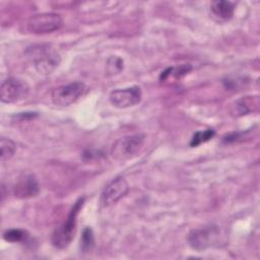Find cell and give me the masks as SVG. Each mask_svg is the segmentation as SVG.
<instances>
[{
	"instance_id": "1",
	"label": "cell",
	"mask_w": 260,
	"mask_h": 260,
	"mask_svg": "<svg viewBox=\"0 0 260 260\" xmlns=\"http://www.w3.org/2000/svg\"><path fill=\"white\" fill-rule=\"evenodd\" d=\"M84 200V197L78 198L71 207L66 219L54 230L51 239L54 247L58 249H65L72 242L76 231L77 215L83 206Z\"/></svg>"
},
{
	"instance_id": "2",
	"label": "cell",
	"mask_w": 260,
	"mask_h": 260,
	"mask_svg": "<svg viewBox=\"0 0 260 260\" xmlns=\"http://www.w3.org/2000/svg\"><path fill=\"white\" fill-rule=\"evenodd\" d=\"M145 135L136 133L117 139L111 147V155L116 160L124 161L136 156L142 149Z\"/></svg>"
},
{
	"instance_id": "3",
	"label": "cell",
	"mask_w": 260,
	"mask_h": 260,
	"mask_svg": "<svg viewBox=\"0 0 260 260\" xmlns=\"http://www.w3.org/2000/svg\"><path fill=\"white\" fill-rule=\"evenodd\" d=\"M87 91V86L81 81H74L60 85L51 93L52 102L60 107H67L75 103Z\"/></svg>"
},
{
	"instance_id": "4",
	"label": "cell",
	"mask_w": 260,
	"mask_h": 260,
	"mask_svg": "<svg viewBox=\"0 0 260 260\" xmlns=\"http://www.w3.org/2000/svg\"><path fill=\"white\" fill-rule=\"evenodd\" d=\"M63 24L62 17L53 12H45L32 15L27 20V30L36 35L50 34L58 30Z\"/></svg>"
},
{
	"instance_id": "5",
	"label": "cell",
	"mask_w": 260,
	"mask_h": 260,
	"mask_svg": "<svg viewBox=\"0 0 260 260\" xmlns=\"http://www.w3.org/2000/svg\"><path fill=\"white\" fill-rule=\"evenodd\" d=\"M32 60L35 68L40 74H51L60 64V55L50 46L34 48Z\"/></svg>"
},
{
	"instance_id": "6",
	"label": "cell",
	"mask_w": 260,
	"mask_h": 260,
	"mask_svg": "<svg viewBox=\"0 0 260 260\" xmlns=\"http://www.w3.org/2000/svg\"><path fill=\"white\" fill-rule=\"evenodd\" d=\"M28 85L21 79L9 77L5 79L0 86V100L4 104H13L19 102L28 93Z\"/></svg>"
},
{
	"instance_id": "7",
	"label": "cell",
	"mask_w": 260,
	"mask_h": 260,
	"mask_svg": "<svg viewBox=\"0 0 260 260\" xmlns=\"http://www.w3.org/2000/svg\"><path fill=\"white\" fill-rule=\"evenodd\" d=\"M219 231L216 226H205L192 230L188 235L190 247L196 251H203L218 242Z\"/></svg>"
},
{
	"instance_id": "8",
	"label": "cell",
	"mask_w": 260,
	"mask_h": 260,
	"mask_svg": "<svg viewBox=\"0 0 260 260\" xmlns=\"http://www.w3.org/2000/svg\"><path fill=\"white\" fill-rule=\"evenodd\" d=\"M142 98L140 87L133 85L125 88H117L110 92V103L118 109H126L137 105Z\"/></svg>"
},
{
	"instance_id": "9",
	"label": "cell",
	"mask_w": 260,
	"mask_h": 260,
	"mask_svg": "<svg viewBox=\"0 0 260 260\" xmlns=\"http://www.w3.org/2000/svg\"><path fill=\"white\" fill-rule=\"evenodd\" d=\"M129 186L124 178L118 177L106 185L101 194V203L103 206H110L118 202L128 192Z\"/></svg>"
},
{
	"instance_id": "10",
	"label": "cell",
	"mask_w": 260,
	"mask_h": 260,
	"mask_svg": "<svg viewBox=\"0 0 260 260\" xmlns=\"http://www.w3.org/2000/svg\"><path fill=\"white\" fill-rule=\"evenodd\" d=\"M40 192V185L37 178L32 174H24L15 183L13 187V194L20 199H27L35 197Z\"/></svg>"
},
{
	"instance_id": "11",
	"label": "cell",
	"mask_w": 260,
	"mask_h": 260,
	"mask_svg": "<svg viewBox=\"0 0 260 260\" xmlns=\"http://www.w3.org/2000/svg\"><path fill=\"white\" fill-rule=\"evenodd\" d=\"M210 10L213 16L219 20H229L233 17L235 12V4L231 1L217 0L210 4Z\"/></svg>"
},
{
	"instance_id": "12",
	"label": "cell",
	"mask_w": 260,
	"mask_h": 260,
	"mask_svg": "<svg viewBox=\"0 0 260 260\" xmlns=\"http://www.w3.org/2000/svg\"><path fill=\"white\" fill-rule=\"evenodd\" d=\"M191 70H192L191 64H181L178 66L169 67L160 73L159 80L165 81V80L169 79L170 77H174L176 79L181 78V77L185 76L186 74H188Z\"/></svg>"
},
{
	"instance_id": "13",
	"label": "cell",
	"mask_w": 260,
	"mask_h": 260,
	"mask_svg": "<svg viewBox=\"0 0 260 260\" xmlns=\"http://www.w3.org/2000/svg\"><path fill=\"white\" fill-rule=\"evenodd\" d=\"M0 149H1V160L5 161L12 157L16 151V144L9 138L2 137L0 139Z\"/></svg>"
},
{
	"instance_id": "14",
	"label": "cell",
	"mask_w": 260,
	"mask_h": 260,
	"mask_svg": "<svg viewBox=\"0 0 260 260\" xmlns=\"http://www.w3.org/2000/svg\"><path fill=\"white\" fill-rule=\"evenodd\" d=\"M94 246V237L92 230L88 226H86L82 231V235L80 238V249L83 253H87L92 250Z\"/></svg>"
},
{
	"instance_id": "15",
	"label": "cell",
	"mask_w": 260,
	"mask_h": 260,
	"mask_svg": "<svg viewBox=\"0 0 260 260\" xmlns=\"http://www.w3.org/2000/svg\"><path fill=\"white\" fill-rule=\"evenodd\" d=\"M124 67L123 59L119 56H111L106 63V72L107 75H116L119 74Z\"/></svg>"
},
{
	"instance_id": "16",
	"label": "cell",
	"mask_w": 260,
	"mask_h": 260,
	"mask_svg": "<svg viewBox=\"0 0 260 260\" xmlns=\"http://www.w3.org/2000/svg\"><path fill=\"white\" fill-rule=\"evenodd\" d=\"M27 237H28L27 233L20 229H10L4 232L3 234V239L6 242H10V243H20L26 240Z\"/></svg>"
},
{
	"instance_id": "17",
	"label": "cell",
	"mask_w": 260,
	"mask_h": 260,
	"mask_svg": "<svg viewBox=\"0 0 260 260\" xmlns=\"http://www.w3.org/2000/svg\"><path fill=\"white\" fill-rule=\"evenodd\" d=\"M214 135H215V132L212 129L197 131V132H195V134L193 135V137L190 141V146L191 147H196V146L210 140Z\"/></svg>"
},
{
	"instance_id": "18",
	"label": "cell",
	"mask_w": 260,
	"mask_h": 260,
	"mask_svg": "<svg viewBox=\"0 0 260 260\" xmlns=\"http://www.w3.org/2000/svg\"><path fill=\"white\" fill-rule=\"evenodd\" d=\"M253 96H246L241 99L240 101L236 102V111L235 113H238L239 115H245L251 111H253L252 107L250 105L253 104Z\"/></svg>"
}]
</instances>
